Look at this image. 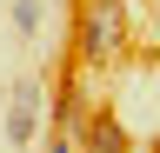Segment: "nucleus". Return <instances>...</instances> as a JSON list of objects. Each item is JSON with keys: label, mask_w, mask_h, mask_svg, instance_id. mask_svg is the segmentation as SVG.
I'll return each mask as SVG.
<instances>
[{"label": "nucleus", "mask_w": 160, "mask_h": 153, "mask_svg": "<svg viewBox=\"0 0 160 153\" xmlns=\"http://www.w3.org/2000/svg\"><path fill=\"white\" fill-rule=\"evenodd\" d=\"M47 153H73V133H60V127H53V146H47Z\"/></svg>", "instance_id": "obj_5"}, {"label": "nucleus", "mask_w": 160, "mask_h": 153, "mask_svg": "<svg viewBox=\"0 0 160 153\" xmlns=\"http://www.w3.org/2000/svg\"><path fill=\"white\" fill-rule=\"evenodd\" d=\"M127 0H80V20H73V47H80V67H107L120 47H127Z\"/></svg>", "instance_id": "obj_1"}, {"label": "nucleus", "mask_w": 160, "mask_h": 153, "mask_svg": "<svg viewBox=\"0 0 160 153\" xmlns=\"http://www.w3.org/2000/svg\"><path fill=\"white\" fill-rule=\"evenodd\" d=\"M73 153H133V140H127V127L113 113H87L73 127Z\"/></svg>", "instance_id": "obj_2"}, {"label": "nucleus", "mask_w": 160, "mask_h": 153, "mask_svg": "<svg viewBox=\"0 0 160 153\" xmlns=\"http://www.w3.org/2000/svg\"><path fill=\"white\" fill-rule=\"evenodd\" d=\"M33 127H40V87H33V80H13V107H7V140H13V146H27V140H33Z\"/></svg>", "instance_id": "obj_3"}, {"label": "nucleus", "mask_w": 160, "mask_h": 153, "mask_svg": "<svg viewBox=\"0 0 160 153\" xmlns=\"http://www.w3.org/2000/svg\"><path fill=\"white\" fill-rule=\"evenodd\" d=\"M40 27V0H13V33H33Z\"/></svg>", "instance_id": "obj_4"}]
</instances>
